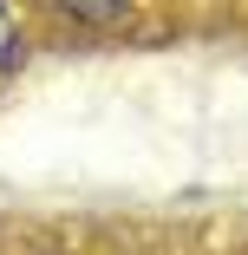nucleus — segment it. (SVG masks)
<instances>
[{"label": "nucleus", "instance_id": "f257e3e1", "mask_svg": "<svg viewBox=\"0 0 248 255\" xmlns=\"http://www.w3.org/2000/svg\"><path fill=\"white\" fill-rule=\"evenodd\" d=\"M59 7H66L72 20H91V26H105V20H118V13H124V0H59Z\"/></svg>", "mask_w": 248, "mask_h": 255}, {"label": "nucleus", "instance_id": "f03ea898", "mask_svg": "<svg viewBox=\"0 0 248 255\" xmlns=\"http://www.w3.org/2000/svg\"><path fill=\"white\" fill-rule=\"evenodd\" d=\"M13 59H20V26H13V13H7V7H0V72H7Z\"/></svg>", "mask_w": 248, "mask_h": 255}]
</instances>
